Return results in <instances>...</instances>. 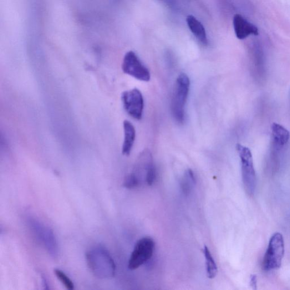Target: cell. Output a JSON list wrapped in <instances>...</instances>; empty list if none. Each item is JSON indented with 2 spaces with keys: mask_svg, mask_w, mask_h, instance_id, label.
<instances>
[{
  "mask_svg": "<svg viewBox=\"0 0 290 290\" xmlns=\"http://www.w3.org/2000/svg\"><path fill=\"white\" fill-rule=\"evenodd\" d=\"M86 259L90 271L96 277L110 279L115 276V261L103 247L96 246L90 249L86 254Z\"/></svg>",
  "mask_w": 290,
  "mask_h": 290,
  "instance_id": "obj_1",
  "label": "cell"
},
{
  "mask_svg": "<svg viewBox=\"0 0 290 290\" xmlns=\"http://www.w3.org/2000/svg\"><path fill=\"white\" fill-rule=\"evenodd\" d=\"M190 80L185 73L178 76L172 94L171 109L172 114L178 123L185 120V107L190 89Z\"/></svg>",
  "mask_w": 290,
  "mask_h": 290,
  "instance_id": "obj_2",
  "label": "cell"
},
{
  "mask_svg": "<svg viewBox=\"0 0 290 290\" xmlns=\"http://www.w3.org/2000/svg\"><path fill=\"white\" fill-rule=\"evenodd\" d=\"M236 150L241 161L242 180L244 190L249 196L255 192L257 177L254 170L252 152L247 147L241 144L236 145Z\"/></svg>",
  "mask_w": 290,
  "mask_h": 290,
  "instance_id": "obj_3",
  "label": "cell"
},
{
  "mask_svg": "<svg viewBox=\"0 0 290 290\" xmlns=\"http://www.w3.org/2000/svg\"><path fill=\"white\" fill-rule=\"evenodd\" d=\"M284 254V243L281 233L276 232L270 239L265 254L262 267L265 271H271L281 267Z\"/></svg>",
  "mask_w": 290,
  "mask_h": 290,
  "instance_id": "obj_4",
  "label": "cell"
},
{
  "mask_svg": "<svg viewBox=\"0 0 290 290\" xmlns=\"http://www.w3.org/2000/svg\"><path fill=\"white\" fill-rule=\"evenodd\" d=\"M30 230L37 241L46 249L50 255L57 257L59 253L58 244L53 231L49 227L33 218L28 220Z\"/></svg>",
  "mask_w": 290,
  "mask_h": 290,
  "instance_id": "obj_5",
  "label": "cell"
},
{
  "mask_svg": "<svg viewBox=\"0 0 290 290\" xmlns=\"http://www.w3.org/2000/svg\"><path fill=\"white\" fill-rule=\"evenodd\" d=\"M155 249V242L150 237H144L140 239L135 244L131 253L128 268L135 271L143 266L153 255Z\"/></svg>",
  "mask_w": 290,
  "mask_h": 290,
  "instance_id": "obj_6",
  "label": "cell"
},
{
  "mask_svg": "<svg viewBox=\"0 0 290 290\" xmlns=\"http://www.w3.org/2000/svg\"><path fill=\"white\" fill-rule=\"evenodd\" d=\"M122 70L126 74L135 78L148 82L150 80V73L148 69L141 62L137 55L129 51L124 56L122 64Z\"/></svg>",
  "mask_w": 290,
  "mask_h": 290,
  "instance_id": "obj_7",
  "label": "cell"
},
{
  "mask_svg": "<svg viewBox=\"0 0 290 290\" xmlns=\"http://www.w3.org/2000/svg\"><path fill=\"white\" fill-rule=\"evenodd\" d=\"M121 100L126 113L136 120H141L143 114L144 101L141 91L137 89L125 91L121 95Z\"/></svg>",
  "mask_w": 290,
  "mask_h": 290,
  "instance_id": "obj_8",
  "label": "cell"
},
{
  "mask_svg": "<svg viewBox=\"0 0 290 290\" xmlns=\"http://www.w3.org/2000/svg\"><path fill=\"white\" fill-rule=\"evenodd\" d=\"M234 32L238 39L243 40L251 35H258L259 30L255 25L249 22L241 14H235L233 19Z\"/></svg>",
  "mask_w": 290,
  "mask_h": 290,
  "instance_id": "obj_9",
  "label": "cell"
},
{
  "mask_svg": "<svg viewBox=\"0 0 290 290\" xmlns=\"http://www.w3.org/2000/svg\"><path fill=\"white\" fill-rule=\"evenodd\" d=\"M124 139L122 146V154L125 156L130 155L136 139L135 126L130 121L125 120L123 123Z\"/></svg>",
  "mask_w": 290,
  "mask_h": 290,
  "instance_id": "obj_10",
  "label": "cell"
},
{
  "mask_svg": "<svg viewBox=\"0 0 290 290\" xmlns=\"http://www.w3.org/2000/svg\"><path fill=\"white\" fill-rule=\"evenodd\" d=\"M186 21L188 28L198 41L203 45H207L208 39L206 30L203 24L192 15L187 16Z\"/></svg>",
  "mask_w": 290,
  "mask_h": 290,
  "instance_id": "obj_11",
  "label": "cell"
},
{
  "mask_svg": "<svg viewBox=\"0 0 290 290\" xmlns=\"http://www.w3.org/2000/svg\"><path fill=\"white\" fill-rule=\"evenodd\" d=\"M272 136L274 142L277 146L286 145L289 139V131L282 125L276 123L272 125Z\"/></svg>",
  "mask_w": 290,
  "mask_h": 290,
  "instance_id": "obj_12",
  "label": "cell"
},
{
  "mask_svg": "<svg viewBox=\"0 0 290 290\" xmlns=\"http://www.w3.org/2000/svg\"><path fill=\"white\" fill-rule=\"evenodd\" d=\"M203 253L205 258L207 276L209 279H214L217 276L218 272L217 263L207 246L203 247Z\"/></svg>",
  "mask_w": 290,
  "mask_h": 290,
  "instance_id": "obj_13",
  "label": "cell"
},
{
  "mask_svg": "<svg viewBox=\"0 0 290 290\" xmlns=\"http://www.w3.org/2000/svg\"><path fill=\"white\" fill-rule=\"evenodd\" d=\"M196 180L194 172L191 169H188L184 172L180 182L182 192L185 195H188L196 184Z\"/></svg>",
  "mask_w": 290,
  "mask_h": 290,
  "instance_id": "obj_14",
  "label": "cell"
},
{
  "mask_svg": "<svg viewBox=\"0 0 290 290\" xmlns=\"http://www.w3.org/2000/svg\"><path fill=\"white\" fill-rule=\"evenodd\" d=\"M56 276L59 281L62 282L64 286L68 289L72 290L74 288V285L72 280H71L67 275L59 269H55L54 271Z\"/></svg>",
  "mask_w": 290,
  "mask_h": 290,
  "instance_id": "obj_15",
  "label": "cell"
},
{
  "mask_svg": "<svg viewBox=\"0 0 290 290\" xmlns=\"http://www.w3.org/2000/svg\"><path fill=\"white\" fill-rule=\"evenodd\" d=\"M141 182L134 173H131V174L125 177L124 186L128 188V189H134V188L138 187Z\"/></svg>",
  "mask_w": 290,
  "mask_h": 290,
  "instance_id": "obj_16",
  "label": "cell"
},
{
  "mask_svg": "<svg viewBox=\"0 0 290 290\" xmlns=\"http://www.w3.org/2000/svg\"><path fill=\"white\" fill-rule=\"evenodd\" d=\"M156 178V170L155 166L152 164L147 170L145 178V181L148 186H152L154 184Z\"/></svg>",
  "mask_w": 290,
  "mask_h": 290,
  "instance_id": "obj_17",
  "label": "cell"
},
{
  "mask_svg": "<svg viewBox=\"0 0 290 290\" xmlns=\"http://www.w3.org/2000/svg\"><path fill=\"white\" fill-rule=\"evenodd\" d=\"M250 286L254 290L257 288V277L256 274H252L250 277Z\"/></svg>",
  "mask_w": 290,
  "mask_h": 290,
  "instance_id": "obj_18",
  "label": "cell"
}]
</instances>
